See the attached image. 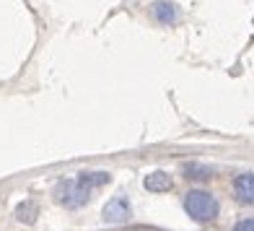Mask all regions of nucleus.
Returning <instances> with one entry per match:
<instances>
[{
	"label": "nucleus",
	"mask_w": 254,
	"mask_h": 231,
	"mask_svg": "<svg viewBox=\"0 0 254 231\" xmlns=\"http://www.w3.org/2000/svg\"><path fill=\"white\" fill-rule=\"evenodd\" d=\"M182 171H184V179H190V182H207V179L213 177V169L205 166V164H197V161L184 164Z\"/></svg>",
	"instance_id": "1a4fd4ad"
},
{
	"label": "nucleus",
	"mask_w": 254,
	"mask_h": 231,
	"mask_svg": "<svg viewBox=\"0 0 254 231\" xmlns=\"http://www.w3.org/2000/svg\"><path fill=\"white\" fill-rule=\"evenodd\" d=\"M182 205H184V211H187V216L197 224H210L218 218V213H221V203H218V198L207 190H190L184 195Z\"/></svg>",
	"instance_id": "f257e3e1"
},
{
	"label": "nucleus",
	"mask_w": 254,
	"mask_h": 231,
	"mask_svg": "<svg viewBox=\"0 0 254 231\" xmlns=\"http://www.w3.org/2000/svg\"><path fill=\"white\" fill-rule=\"evenodd\" d=\"M143 187L148 192H169L171 187H174V177H171L169 171H164V169L148 171V174L143 177Z\"/></svg>",
	"instance_id": "20e7f679"
},
{
	"label": "nucleus",
	"mask_w": 254,
	"mask_h": 231,
	"mask_svg": "<svg viewBox=\"0 0 254 231\" xmlns=\"http://www.w3.org/2000/svg\"><path fill=\"white\" fill-rule=\"evenodd\" d=\"M52 198L57 205H63L67 208V211H78V208H83L88 200H91V192L83 190L80 184L73 179H60L55 184V190H52Z\"/></svg>",
	"instance_id": "f03ea898"
},
{
	"label": "nucleus",
	"mask_w": 254,
	"mask_h": 231,
	"mask_svg": "<svg viewBox=\"0 0 254 231\" xmlns=\"http://www.w3.org/2000/svg\"><path fill=\"white\" fill-rule=\"evenodd\" d=\"M234 231H254V216L252 218H241V221L234 226Z\"/></svg>",
	"instance_id": "9d476101"
},
{
	"label": "nucleus",
	"mask_w": 254,
	"mask_h": 231,
	"mask_svg": "<svg viewBox=\"0 0 254 231\" xmlns=\"http://www.w3.org/2000/svg\"><path fill=\"white\" fill-rule=\"evenodd\" d=\"M234 195L241 205H254V174L252 171L239 174L234 179Z\"/></svg>",
	"instance_id": "39448f33"
},
{
	"label": "nucleus",
	"mask_w": 254,
	"mask_h": 231,
	"mask_svg": "<svg viewBox=\"0 0 254 231\" xmlns=\"http://www.w3.org/2000/svg\"><path fill=\"white\" fill-rule=\"evenodd\" d=\"M151 13H153V18L158 21V24H164V26H174L177 18H179V10L171 0H156V3L151 5Z\"/></svg>",
	"instance_id": "423d86ee"
},
{
	"label": "nucleus",
	"mask_w": 254,
	"mask_h": 231,
	"mask_svg": "<svg viewBox=\"0 0 254 231\" xmlns=\"http://www.w3.org/2000/svg\"><path fill=\"white\" fill-rule=\"evenodd\" d=\"M13 216H16V221H18V224H26V226H31V224H37V216H39V205L34 203L31 198H26V200H21V203L16 205Z\"/></svg>",
	"instance_id": "6e6552de"
},
{
	"label": "nucleus",
	"mask_w": 254,
	"mask_h": 231,
	"mask_svg": "<svg viewBox=\"0 0 254 231\" xmlns=\"http://www.w3.org/2000/svg\"><path fill=\"white\" fill-rule=\"evenodd\" d=\"M75 182H78L83 190L94 192V190L104 187V184H109V182H112V174H109V171H78Z\"/></svg>",
	"instance_id": "0eeeda50"
},
{
	"label": "nucleus",
	"mask_w": 254,
	"mask_h": 231,
	"mask_svg": "<svg viewBox=\"0 0 254 231\" xmlns=\"http://www.w3.org/2000/svg\"><path fill=\"white\" fill-rule=\"evenodd\" d=\"M101 218L104 224H112V226H120V224H127L132 218V203L125 192H117L114 198L107 200V205L101 208Z\"/></svg>",
	"instance_id": "7ed1b4c3"
}]
</instances>
